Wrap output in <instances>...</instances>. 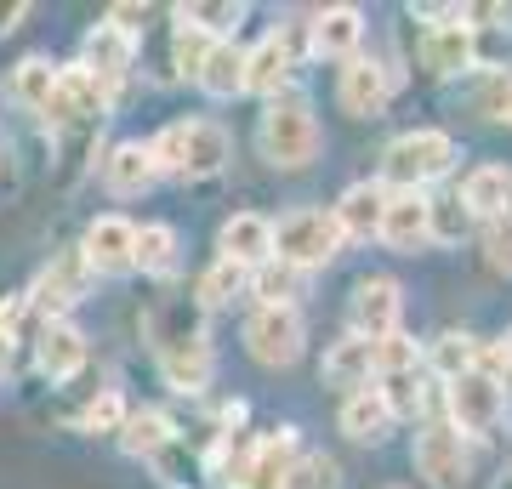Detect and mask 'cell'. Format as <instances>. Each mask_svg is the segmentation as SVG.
Here are the masks:
<instances>
[{
	"label": "cell",
	"instance_id": "cell-1",
	"mask_svg": "<svg viewBox=\"0 0 512 489\" xmlns=\"http://www.w3.org/2000/svg\"><path fill=\"white\" fill-rule=\"evenodd\" d=\"M148 160H154V177L171 171V177H217L228 165V131L217 120H183V126H165L154 143H148Z\"/></svg>",
	"mask_w": 512,
	"mask_h": 489
},
{
	"label": "cell",
	"instance_id": "cell-2",
	"mask_svg": "<svg viewBox=\"0 0 512 489\" xmlns=\"http://www.w3.org/2000/svg\"><path fill=\"white\" fill-rule=\"evenodd\" d=\"M256 143H262V160L268 165H308L319 154V120L302 97H274L268 109H262V126H256Z\"/></svg>",
	"mask_w": 512,
	"mask_h": 489
},
{
	"label": "cell",
	"instance_id": "cell-3",
	"mask_svg": "<svg viewBox=\"0 0 512 489\" xmlns=\"http://www.w3.org/2000/svg\"><path fill=\"white\" fill-rule=\"evenodd\" d=\"M456 160V143L444 137V131H404L399 143L387 148L382 160V177L399 188V194H421V182H433L450 171Z\"/></svg>",
	"mask_w": 512,
	"mask_h": 489
},
{
	"label": "cell",
	"instance_id": "cell-4",
	"mask_svg": "<svg viewBox=\"0 0 512 489\" xmlns=\"http://www.w3.org/2000/svg\"><path fill=\"white\" fill-rule=\"evenodd\" d=\"M336 251H342V228L325 211H291L274 222V262H291L296 273L325 268Z\"/></svg>",
	"mask_w": 512,
	"mask_h": 489
},
{
	"label": "cell",
	"instance_id": "cell-5",
	"mask_svg": "<svg viewBox=\"0 0 512 489\" xmlns=\"http://www.w3.org/2000/svg\"><path fill=\"white\" fill-rule=\"evenodd\" d=\"M245 347H251L256 364H274V370L296 364L302 359V313L296 308H256L245 319Z\"/></svg>",
	"mask_w": 512,
	"mask_h": 489
},
{
	"label": "cell",
	"instance_id": "cell-6",
	"mask_svg": "<svg viewBox=\"0 0 512 489\" xmlns=\"http://www.w3.org/2000/svg\"><path fill=\"white\" fill-rule=\"evenodd\" d=\"M450 416H456L461 433H495L501 416H507V393H501V381L478 376V370L456 376L450 381Z\"/></svg>",
	"mask_w": 512,
	"mask_h": 489
},
{
	"label": "cell",
	"instance_id": "cell-7",
	"mask_svg": "<svg viewBox=\"0 0 512 489\" xmlns=\"http://www.w3.org/2000/svg\"><path fill=\"white\" fill-rule=\"evenodd\" d=\"M399 308H404V296H399L393 279H365V285L353 290V302H348L353 336H365V342L393 336V330H399Z\"/></svg>",
	"mask_w": 512,
	"mask_h": 489
},
{
	"label": "cell",
	"instance_id": "cell-8",
	"mask_svg": "<svg viewBox=\"0 0 512 489\" xmlns=\"http://www.w3.org/2000/svg\"><path fill=\"white\" fill-rule=\"evenodd\" d=\"M416 472L433 489H456L467 478V444H461L456 427H427L416 438Z\"/></svg>",
	"mask_w": 512,
	"mask_h": 489
},
{
	"label": "cell",
	"instance_id": "cell-9",
	"mask_svg": "<svg viewBox=\"0 0 512 489\" xmlns=\"http://www.w3.org/2000/svg\"><path fill=\"white\" fill-rule=\"evenodd\" d=\"M131 245H137V228H131L126 217H97L92 228H86L80 256H86L92 273H131Z\"/></svg>",
	"mask_w": 512,
	"mask_h": 489
},
{
	"label": "cell",
	"instance_id": "cell-10",
	"mask_svg": "<svg viewBox=\"0 0 512 489\" xmlns=\"http://www.w3.org/2000/svg\"><path fill=\"white\" fill-rule=\"evenodd\" d=\"M103 103H109V97L97 91L92 74H86V69H63L40 114H46L52 126H74V120H92V114H103Z\"/></svg>",
	"mask_w": 512,
	"mask_h": 489
},
{
	"label": "cell",
	"instance_id": "cell-11",
	"mask_svg": "<svg viewBox=\"0 0 512 489\" xmlns=\"http://www.w3.org/2000/svg\"><path fill=\"white\" fill-rule=\"evenodd\" d=\"M131 52H137V40H126L120 29H109V23H97L92 35H86V63L80 69L97 80V91L109 97L120 80H126V69H131Z\"/></svg>",
	"mask_w": 512,
	"mask_h": 489
},
{
	"label": "cell",
	"instance_id": "cell-12",
	"mask_svg": "<svg viewBox=\"0 0 512 489\" xmlns=\"http://www.w3.org/2000/svg\"><path fill=\"white\" fill-rule=\"evenodd\" d=\"M336 97H342V109H348L353 120H376V114L387 109V69L370 63V57H348Z\"/></svg>",
	"mask_w": 512,
	"mask_h": 489
},
{
	"label": "cell",
	"instance_id": "cell-13",
	"mask_svg": "<svg viewBox=\"0 0 512 489\" xmlns=\"http://www.w3.org/2000/svg\"><path fill=\"white\" fill-rule=\"evenodd\" d=\"M222 256L239 262V268H262L274 256V222L256 217V211H239V217L222 222Z\"/></svg>",
	"mask_w": 512,
	"mask_h": 489
},
{
	"label": "cell",
	"instance_id": "cell-14",
	"mask_svg": "<svg viewBox=\"0 0 512 489\" xmlns=\"http://www.w3.org/2000/svg\"><path fill=\"white\" fill-rule=\"evenodd\" d=\"M376 239H387L393 251H421L427 245V200L421 194H387Z\"/></svg>",
	"mask_w": 512,
	"mask_h": 489
},
{
	"label": "cell",
	"instance_id": "cell-15",
	"mask_svg": "<svg viewBox=\"0 0 512 489\" xmlns=\"http://www.w3.org/2000/svg\"><path fill=\"white\" fill-rule=\"evenodd\" d=\"M160 370L177 393H205V381H211V347H205L200 330H188V336H177V342L165 347Z\"/></svg>",
	"mask_w": 512,
	"mask_h": 489
},
{
	"label": "cell",
	"instance_id": "cell-16",
	"mask_svg": "<svg viewBox=\"0 0 512 489\" xmlns=\"http://www.w3.org/2000/svg\"><path fill=\"white\" fill-rule=\"evenodd\" d=\"M291 450H296V433H279L268 444H256L239 467L234 489H285V472H291Z\"/></svg>",
	"mask_w": 512,
	"mask_h": 489
},
{
	"label": "cell",
	"instance_id": "cell-17",
	"mask_svg": "<svg viewBox=\"0 0 512 489\" xmlns=\"http://www.w3.org/2000/svg\"><path fill=\"white\" fill-rule=\"evenodd\" d=\"M382 205H387V188H382V182H353L330 217H336L342 239H370L376 228H382Z\"/></svg>",
	"mask_w": 512,
	"mask_h": 489
},
{
	"label": "cell",
	"instance_id": "cell-18",
	"mask_svg": "<svg viewBox=\"0 0 512 489\" xmlns=\"http://www.w3.org/2000/svg\"><path fill=\"white\" fill-rule=\"evenodd\" d=\"M285 80H291V40L274 29V35H262L245 52V91H268L274 97Z\"/></svg>",
	"mask_w": 512,
	"mask_h": 489
},
{
	"label": "cell",
	"instance_id": "cell-19",
	"mask_svg": "<svg viewBox=\"0 0 512 489\" xmlns=\"http://www.w3.org/2000/svg\"><path fill=\"white\" fill-rule=\"evenodd\" d=\"M308 35H313V57H353V46L365 35V18H359V6H325Z\"/></svg>",
	"mask_w": 512,
	"mask_h": 489
},
{
	"label": "cell",
	"instance_id": "cell-20",
	"mask_svg": "<svg viewBox=\"0 0 512 489\" xmlns=\"http://www.w3.org/2000/svg\"><path fill=\"white\" fill-rule=\"evenodd\" d=\"M319 376L330 381V387H370V376H376V342H365V336H348V342H336L325 353V370Z\"/></svg>",
	"mask_w": 512,
	"mask_h": 489
},
{
	"label": "cell",
	"instance_id": "cell-21",
	"mask_svg": "<svg viewBox=\"0 0 512 489\" xmlns=\"http://www.w3.org/2000/svg\"><path fill=\"white\" fill-rule=\"evenodd\" d=\"M421 63L433 74H461L473 69V23H439L421 40Z\"/></svg>",
	"mask_w": 512,
	"mask_h": 489
},
{
	"label": "cell",
	"instance_id": "cell-22",
	"mask_svg": "<svg viewBox=\"0 0 512 489\" xmlns=\"http://www.w3.org/2000/svg\"><path fill=\"white\" fill-rule=\"evenodd\" d=\"M86 285H92V268H86V256L74 251V256H63V262H52V268L40 273L35 302H46L52 313H63V308H74V302L86 296Z\"/></svg>",
	"mask_w": 512,
	"mask_h": 489
},
{
	"label": "cell",
	"instance_id": "cell-23",
	"mask_svg": "<svg viewBox=\"0 0 512 489\" xmlns=\"http://www.w3.org/2000/svg\"><path fill=\"white\" fill-rule=\"evenodd\" d=\"M80 364H86V336L74 325H63V319H52V325L40 330V370L52 381H69Z\"/></svg>",
	"mask_w": 512,
	"mask_h": 489
},
{
	"label": "cell",
	"instance_id": "cell-24",
	"mask_svg": "<svg viewBox=\"0 0 512 489\" xmlns=\"http://www.w3.org/2000/svg\"><path fill=\"white\" fill-rule=\"evenodd\" d=\"M387 427H393V410L382 404L376 387L348 393V404H342V433L359 438V444H376V438H387Z\"/></svg>",
	"mask_w": 512,
	"mask_h": 489
},
{
	"label": "cell",
	"instance_id": "cell-25",
	"mask_svg": "<svg viewBox=\"0 0 512 489\" xmlns=\"http://www.w3.org/2000/svg\"><path fill=\"white\" fill-rule=\"evenodd\" d=\"M507 182H512L507 165H478L473 177L461 182V205L473 211V222H478V217L495 222L501 211H507Z\"/></svg>",
	"mask_w": 512,
	"mask_h": 489
},
{
	"label": "cell",
	"instance_id": "cell-26",
	"mask_svg": "<svg viewBox=\"0 0 512 489\" xmlns=\"http://www.w3.org/2000/svg\"><path fill=\"white\" fill-rule=\"evenodd\" d=\"M103 182H109L114 194H143V188H154V160H148V148L143 143H120L103 160Z\"/></svg>",
	"mask_w": 512,
	"mask_h": 489
},
{
	"label": "cell",
	"instance_id": "cell-27",
	"mask_svg": "<svg viewBox=\"0 0 512 489\" xmlns=\"http://www.w3.org/2000/svg\"><path fill=\"white\" fill-rule=\"evenodd\" d=\"M200 86L211 91V97L245 91V52H239L234 40H217V46H211V57H205V69H200Z\"/></svg>",
	"mask_w": 512,
	"mask_h": 489
},
{
	"label": "cell",
	"instance_id": "cell-28",
	"mask_svg": "<svg viewBox=\"0 0 512 489\" xmlns=\"http://www.w3.org/2000/svg\"><path fill=\"white\" fill-rule=\"evenodd\" d=\"M52 86H57V69L46 63V57H23L18 69H12V103L18 109H29V114H40L46 109V97H52Z\"/></svg>",
	"mask_w": 512,
	"mask_h": 489
},
{
	"label": "cell",
	"instance_id": "cell-29",
	"mask_svg": "<svg viewBox=\"0 0 512 489\" xmlns=\"http://www.w3.org/2000/svg\"><path fill=\"white\" fill-rule=\"evenodd\" d=\"M120 444H126L131 455H160L177 444V433H171V421L160 416V410H137V416L120 421Z\"/></svg>",
	"mask_w": 512,
	"mask_h": 489
},
{
	"label": "cell",
	"instance_id": "cell-30",
	"mask_svg": "<svg viewBox=\"0 0 512 489\" xmlns=\"http://www.w3.org/2000/svg\"><path fill=\"white\" fill-rule=\"evenodd\" d=\"M251 290L262 296V308H296V296H302V273L291 268V262H262V268H251Z\"/></svg>",
	"mask_w": 512,
	"mask_h": 489
},
{
	"label": "cell",
	"instance_id": "cell-31",
	"mask_svg": "<svg viewBox=\"0 0 512 489\" xmlns=\"http://www.w3.org/2000/svg\"><path fill=\"white\" fill-rule=\"evenodd\" d=\"M171 262H177V234H171L165 222H148V228H137V245H131V268H143V273H171Z\"/></svg>",
	"mask_w": 512,
	"mask_h": 489
},
{
	"label": "cell",
	"instance_id": "cell-32",
	"mask_svg": "<svg viewBox=\"0 0 512 489\" xmlns=\"http://www.w3.org/2000/svg\"><path fill=\"white\" fill-rule=\"evenodd\" d=\"M473 228V211L461 205V194H444V200H427V239L439 245H461Z\"/></svg>",
	"mask_w": 512,
	"mask_h": 489
},
{
	"label": "cell",
	"instance_id": "cell-33",
	"mask_svg": "<svg viewBox=\"0 0 512 489\" xmlns=\"http://www.w3.org/2000/svg\"><path fill=\"white\" fill-rule=\"evenodd\" d=\"M473 364H478V342H473V336H456V330H450V336H439V342H433V370H439L444 381L467 376Z\"/></svg>",
	"mask_w": 512,
	"mask_h": 489
},
{
	"label": "cell",
	"instance_id": "cell-34",
	"mask_svg": "<svg viewBox=\"0 0 512 489\" xmlns=\"http://www.w3.org/2000/svg\"><path fill=\"white\" fill-rule=\"evenodd\" d=\"M211 46H217V40L205 35V29H194V23H177V40H171V63H177V74H194V80H200Z\"/></svg>",
	"mask_w": 512,
	"mask_h": 489
},
{
	"label": "cell",
	"instance_id": "cell-35",
	"mask_svg": "<svg viewBox=\"0 0 512 489\" xmlns=\"http://www.w3.org/2000/svg\"><path fill=\"white\" fill-rule=\"evenodd\" d=\"M285 489H342V467L330 455H302L285 472Z\"/></svg>",
	"mask_w": 512,
	"mask_h": 489
},
{
	"label": "cell",
	"instance_id": "cell-36",
	"mask_svg": "<svg viewBox=\"0 0 512 489\" xmlns=\"http://www.w3.org/2000/svg\"><path fill=\"white\" fill-rule=\"evenodd\" d=\"M177 18L194 23V29H205L211 40H222L228 29L245 23V6H228V0H222V6H177Z\"/></svg>",
	"mask_w": 512,
	"mask_h": 489
},
{
	"label": "cell",
	"instance_id": "cell-37",
	"mask_svg": "<svg viewBox=\"0 0 512 489\" xmlns=\"http://www.w3.org/2000/svg\"><path fill=\"white\" fill-rule=\"evenodd\" d=\"M239 285H245V268H239V262H228V256H217V262H211V273L200 279V302H205V308H222L228 296H239Z\"/></svg>",
	"mask_w": 512,
	"mask_h": 489
},
{
	"label": "cell",
	"instance_id": "cell-38",
	"mask_svg": "<svg viewBox=\"0 0 512 489\" xmlns=\"http://www.w3.org/2000/svg\"><path fill=\"white\" fill-rule=\"evenodd\" d=\"M376 381H382L376 393H382V404L393 410V416H416V410H421V381H416V370H399V376H376Z\"/></svg>",
	"mask_w": 512,
	"mask_h": 489
},
{
	"label": "cell",
	"instance_id": "cell-39",
	"mask_svg": "<svg viewBox=\"0 0 512 489\" xmlns=\"http://www.w3.org/2000/svg\"><path fill=\"white\" fill-rule=\"evenodd\" d=\"M399 370H416V342L393 330V336L376 342V376H399Z\"/></svg>",
	"mask_w": 512,
	"mask_h": 489
},
{
	"label": "cell",
	"instance_id": "cell-40",
	"mask_svg": "<svg viewBox=\"0 0 512 489\" xmlns=\"http://www.w3.org/2000/svg\"><path fill=\"white\" fill-rule=\"evenodd\" d=\"M120 421H126V404H120V393H97L92 404H86V433H120Z\"/></svg>",
	"mask_w": 512,
	"mask_h": 489
},
{
	"label": "cell",
	"instance_id": "cell-41",
	"mask_svg": "<svg viewBox=\"0 0 512 489\" xmlns=\"http://www.w3.org/2000/svg\"><path fill=\"white\" fill-rule=\"evenodd\" d=\"M484 245H490V268L495 273H512V217H495Z\"/></svg>",
	"mask_w": 512,
	"mask_h": 489
},
{
	"label": "cell",
	"instance_id": "cell-42",
	"mask_svg": "<svg viewBox=\"0 0 512 489\" xmlns=\"http://www.w3.org/2000/svg\"><path fill=\"white\" fill-rule=\"evenodd\" d=\"M148 23V6H131V0H120V6H109V29H120L126 40H137V29Z\"/></svg>",
	"mask_w": 512,
	"mask_h": 489
},
{
	"label": "cell",
	"instance_id": "cell-43",
	"mask_svg": "<svg viewBox=\"0 0 512 489\" xmlns=\"http://www.w3.org/2000/svg\"><path fill=\"white\" fill-rule=\"evenodd\" d=\"M23 308H29L23 296H6V302H0V336H12V330L23 325Z\"/></svg>",
	"mask_w": 512,
	"mask_h": 489
},
{
	"label": "cell",
	"instance_id": "cell-44",
	"mask_svg": "<svg viewBox=\"0 0 512 489\" xmlns=\"http://www.w3.org/2000/svg\"><path fill=\"white\" fill-rule=\"evenodd\" d=\"M490 109H495V120H507L512 126V80H495L490 86Z\"/></svg>",
	"mask_w": 512,
	"mask_h": 489
},
{
	"label": "cell",
	"instance_id": "cell-45",
	"mask_svg": "<svg viewBox=\"0 0 512 489\" xmlns=\"http://www.w3.org/2000/svg\"><path fill=\"white\" fill-rule=\"evenodd\" d=\"M23 18H29V6H23V0H12V6H0V35H12V29H18Z\"/></svg>",
	"mask_w": 512,
	"mask_h": 489
},
{
	"label": "cell",
	"instance_id": "cell-46",
	"mask_svg": "<svg viewBox=\"0 0 512 489\" xmlns=\"http://www.w3.org/2000/svg\"><path fill=\"white\" fill-rule=\"evenodd\" d=\"M12 370V336H0V376Z\"/></svg>",
	"mask_w": 512,
	"mask_h": 489
},
{
	"label": "cell",
	"instance_id": "cell-47",
	"mask_svg": "<svg viewBox=\"0 0 512 489\" xmlns=\"http://www.w3.org/2000/svg\"><path fill=\"white\" fill-rule=\"evenodd\" d=\"M501 217H512V182H507V211H501Z\"/></svg>",
	"mask_w": 512,
	"mask_h": 489
},
{
	"label": "cell",
	"instance_id": "cell-48",
	"mask_svg": "<svg viewBox=\"0 0 512 489\" xmlns=\"http://www.w3.org/2000/svg\"><path fill=\"white\" fill-rule=\"evenodd\" d=\"M495 489H512V472H507V478H501V484H495Z\"/></svg>",
	"mask_w": 512,
	"mask_h": 489
}]
</instances>
